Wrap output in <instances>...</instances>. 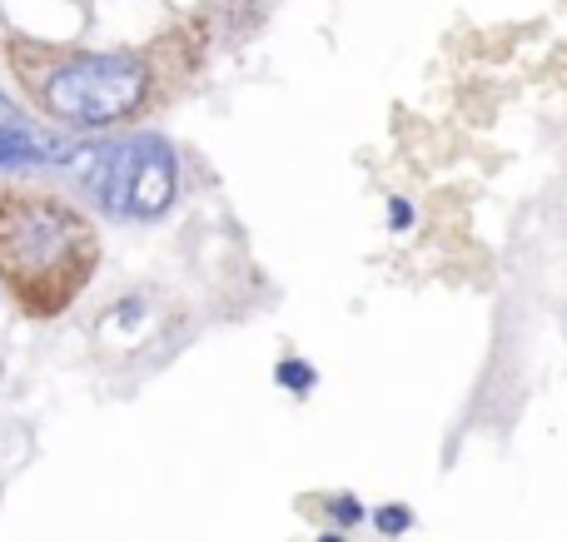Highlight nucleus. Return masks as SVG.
I'll list each match as a JSON object with an SVG mask.
<instances>
[{"label":"nucleus","mask_w":567,"mask_h":542,"mask_svg":"<svg viewBox=\"0 0 567 542\" xmlns=\"http://www.w3.org/2000/svg\"><path fill=\"white\" fill-rule=\"evenodd\" d=\"M275 384L284 388V394H313L319 388V368L309 364V358H299V354H284L279 364H275Z\"/></svg>","instance_id":"nucleus-5"},{"label":"nucleus","mask_w":567,"mask_h":542,"mask_svg":"<svg viewBox=\"0 0 567 542\" xmlns=\"http://www.w3.org/2000/svg\"><path fill=\"white\" fill-rule=\"evenodd\" d=\"M100 269V229L55 189H0V289L25 319H60Z\"/></svg>","instance_id":"nucleus-1"},{"label":"nucleus","mask_w":567,"mask_h":542,"mask_svg":"<svg viewBox=\"0 0 567 542\" xmlns=\"http://www.w3.org/2000/svg\"><path fill=\"white\" fill-rule=\"evenodd\" d=\"M80 195L120 225H155L179 199V149L155 129L110 139H80L75 159L65 165Z\"/></svg>","instance_id":"nucleus-3"},{"label":"nucleus","mask_w":567,"mask_h":542,"mask_svg":"<svg viewBox=\"0 0 567 542\" xmlns=\"http://www.w3.org/2000/svg\"><path fill=\"white\" fill-rule=\"evenodd\" d=\"M329 518L339 523V533H343V528H359L363 518H369V508H363L353 493H333L329 498Z\"/></svg>","instance_id":"nucleus-7"},{"label":"nucleus","mask_w":567,"mask_h":542,"mask_svg":"<svg viewBox=\"0 0 567 542\" xmlns=\"http://www.w3.org/2000/svg\"><path fill=\"white\" fill-rule=\"evenodd\" d=\"M319 542H349V538H343V533H323Z\"/></svg>","instance_id":"nucleus-9"},{"label":"nucleus","mask_w":567,"mask_h":542,"mask_svg":"<svg viewBox=\"0 0 567 542\" xmlns=\"http://www.w3.org/2000/svg\"><path fill=\"white\" fill-rule=\"evenodd\" d=\"M80 139H60L0 90V169H65Z\"/></svg>","instance_id":"nucleus-4"},{"label":"nucleus","mask_w":567,"mask_h":542,"mask_svg":"<svg viewBox=\"0 0 567 542\" xmlns=\"http://www.w3.org/2000/svg\"><path fill=\"white\" fill-rule=\"evenodd\" d=\"M10 75L25 90L30 110L75 135L130 125L165 90V65L155 50H60L10 40Z\"/></svg>","instance_id":"nucleus-2"},{"label":"nucleus","mask_w":567,"mask_h":542,"mask_svg":"<svg viewBox=\"0 0 567 542\" xmlns=\"http://www.w3.org/2000/svg\"><path fill=\"white\" fill-rule=\"evenodd\" d=\"M413 219H419V215H413V205H409V199H403V195H393V199H389V229H393V234H403V229H413Z\"/></svg>","instance_id":"nucleus-8"},{"label":"nucleus","mask_w":567,"mask_h":542,"mask_svg":"<svg viewBox=\"0 0 567 542\" xmlns=\"http://www.w3.org/2000/svg\"><path fill=\"white\" fill-rule=\"evenodd\" d=\"M373 528H379L383 538H403V533H413V508H403V503H383V508H373Z\"/></svg>","instance_id":"nucleus-6"}]
</instances>
